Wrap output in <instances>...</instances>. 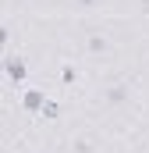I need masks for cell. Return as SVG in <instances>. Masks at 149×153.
Masks as SVG:
<instances>
[{
    "instance_id": "cell-2",
    "label": "cell",
    "mask_w": 149,
    "mask_h": 153,
    "mask_svg": "<svg viewBox=\"0 0 149 153\" xmlns=\"http://www.w3.org/2000/svg\"><path fill=\"white\" fill-rule=\"evenodd\" d=\"M46 100H50V96H46V89H39V85H29V89L21 93V111H25V114H39Z\"/></svg>"
},
{
    "instance_id": "cell-7",
    "label": "cell",
    "mask_w": 149,
    "mask_h": 153,
    "mask_svg": "<svg viewBox=\"0 0 149 153\" xmlns=\"http://www.w3.org/2000/svg\"><path fill=\"white\" fill-rule=\"evenodd\" d=\"M74 150L78 153H92V146H89V139H74Z\"/></svg>"
},
{
    "instance_id": "cell-5",
    "label": "cell",
    "mask_w": 149,
    "mask_h": 153,
    "mask_svg": "<svg viewBox=\"0 0 149 153\" xmlns=\"http://www.w3.org/2000/svg\"><path fill=\"white\" fill-rule=\"evenodd\" d=\"M39 117H46V121H57V117H60V100H53V96H50V100L43 103Z\"/></svg>"
},
{
    "instance_id": "cell-4",
    "label": "cell",
    "mask_w": 149,
    "mask_h": 153,
    "mask_svg": "<svg viewBox=\"0 0 149 153\" xmlns=\"http://www.w3.org/2000/svg\"><path fill=\"white\" fill-rule=\"evenodd\" d=\"M85 46H89V53H107V36H100V32H89Z\"/></svg>"
},
{
    "instance_id": "cell-9",
    "label": "cell",
    "mask_w": 149,
    "mask_h": 153,
    "mask_svg": "<svg viewBox=\"0 0 149 153\" xmlns=\"http://www.w3.org/2000/svg\"><path fill=\"white\" fill-rule=\"evenodd\" d=\"M142 11H146V14H149V0H142Z\"/></svg>"
},
{
    "instance_id": "cell-6",
    "label": "cell",
    "mask_w": 149,
    "mask_h": 153,
    "mask_svg": "<svg viewBox=\"0 0 149 153\" xmlns=\"http://www.w3.org/2000/svg\"><path fill=\"white\" fill-rule=\"evenodd\" d=\"M78 82V68H74L71 61H64L60 64V85H74Z\"/></svg>"
},
{
    "instance_id": "cell-1",
    "label": "cell",
    "mask_w": 149,
    "mask_h": 153,
    "mask_svg": "<svg viewBox=\"0 0 149 153\" xmlns=\"http://www.w3.org/2000/svg\"><path fill=\"white\" fill-rule=\"evenodd\" d=\"M4 75H7L11 85L21 89V85L29 82V61H25L21 53H7V57H4Z\"/></svg>"
},
{
    "instance_id": "cell-3",
    "label": "cell",
    "mask_w": 149,
    "mask_h": 153,
    "mask_svg": "<svg viewBox=\"0 0 149 153\" xmlns=\"http://www.w3.org/2000/svg\"><path fill=\"white\" fill-rule=\"evenodd\" d=\"M128 96H131V85H124V82H117V85H110V89H103V100H107L110 107H121Z\"/></svg>"
},
{
    "instance_id": "cell-8",
    "label": "cell",
    "mask_w": 149,
    "mask_h": 153,
    "mask_svg": "<svg viewBox=\"0 0 149 153\" xmlns=\"http://www.w3.org/2000/svg\"><path fill=\"white\" fill-rule=\"evenodd\" d=\"M100 0H74V7H96Z\"/></svg>"
}]
</instances>
